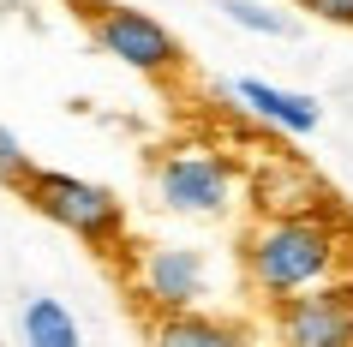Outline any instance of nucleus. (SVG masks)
I'll return each instance as SVG.
<instances>
[{
    "mask_svg": "<svg viewBox=\"0 0 353 347\" xmlns=\"http://www.w3.org/2000/svg\"><path fill=\"white\" fill-rule=\"evenodd\" d=\"M19 198L30 204L42 221H54L60 234L84 239L90 252H114V246L126 239V204H120V192H108V186L84 180V174L37 168V174L24 180Z\"/></svg>",
    "mask_w": 353,
    "mask_h": 347,
    "instance_id": "nucleus-3",
    "label": "nucleus"
},
{
    "mask_svg": "<svg viewBox=\"0 0 353 347\" xmlns=\"http://www.w3.org/2000/svg\"><path fill=\"white\" fill-rule=\"evenodd\" d=\"M90 42L108 60H120V66H132V72H144V78L180 72V37L156 12H144V6H120V0L90 6Z\"/></svg>",
    "mask_w": 353,
    "mask_h": 347,
    "instance_id": "nucleus-5",
    "label": "nucleus"
},
{
    "mask_svg": "<svg viewBox=\"0 0 353 347\" xmlns=\"http://www.w3.org/2000/svg\"><path fill=\"white\" fill-rule=\"evenodd\" d=\"M276 347H353V275L270 306Z\"/></svg>",
    "mask_w": 353,
    "mask_h": 347,
    "instance_id": "nucleus-6",
    "label": "nucleus"
},
{
    "mask_svg": "<svg viewBox=\"0 0 353 347\" xmlns=\"http://www.w3.org/2000/svg\"><path fill=\"white\" fill-rule=\"evenodd\" d=\"M210 257L204 246H180V239H156L126 257V288L150 317H174V311H204L210 299Z\"/></svg>",
    "mask_w": 353,
    "mask_h": 347,
    "instance_id": "nucleus-4",
    "label": "nucleus"
},
{
    "mask_svg": "<svg viewBox=\"0 0 353 347\" xmlns=\"http://www.w3.org/2000/svg\"><path fill=\"white\" fill-rule=\"evenodd\" d=\"M299 12H312V19H323V24H347L353 30V0H294Z\"/></svg>",
    "mask_w": 353,
    "mask_h": 347,
    "instance_id": "nucleus-12",
    "label": "nucleus"
},
{
    "mask_svg": "<svg viewBox=\"0 0 353 347\" xmlns=\"http://www.w3.org/2000/svg\"><path fill=\"white\" fill-rule=\"evenodd\" d=\"M234 102H240L258 126L281 132V138H312V132L323 126V102H317V96L270 84V78H234Z\"/></svg>",
    "mask_w": 353,
    "mask_h": 347,
    "instance_id": "nucleus-7",
    "label": "nucleus"
},
{
    "mask_svg": "<svg viewBox=\"0 0 353 347\" xmlns=\"http://www.w3.org/2000/svg\"><path fill=\"white\" fill-rule=\"evenodd\" d=\"M37 174V156L12 138V132L0 126V186H12V192H24V180Z\"/></svg>",
    "mask_w": 353,
    "mask_h": 347,
    "instance_id": "nucleus-11",
    "label": "nucleus"
},
{
    "mask_svg": "<svg viewBox=\"0 0 353 347\" xmlns=\"http://www.w3.org/2000/svg\"><path fill=\"white\" fill-rule=\"evenodd\" d=\"M150 192H156V204L168 216L222 221L240 204V168H234V156H222L210 144H174L150 168Z\"/></svg>",
    "mask_w": 353,
    "mask_h": 347,
    "instance_id": "nucleus-2",
    "label": "nucleus"
},
{
    "mask_svg": "<svg viewBox=\"0 0 353 347\" xmlns=\"http://www.w3.org/2000/svg\"><path fill=\"white\" fill-rule=\"evenodd\" d=\"M216 6H222V19L234 24V30H252V37H276V42L299 37V19H294V12H276L270 0H216Z\"/></svg>",
    "mask_w": 353,
    "mask_h": 347,
    "instance_id": "nucleus-10",
    "label": "nucleus"
},
{
    "mask_svg": "<svg viewBox=\"0 0 353 347\" xmlns=\"http://www.w3.org/2000/svg\"><path fill=\"white\" fill-rule=\"evenodd\" d=\"M150 347H263L240 317L222 311H174V317H150Z\"/></svg>",
    "mask_w": 353,
    "mask_h": 347,
    "instance_id": "nucleus-8",
    "label": "nucleus"
},
{
    "mask_svg": "<svg viewBox=\"0 0 353 347\" xmlns=\"http://www.w3.org/2000/svg\"><path fill=\"white\" fill-rule=\"evenodd\" d=\"M19 347H84V329L54 293H30L19 306Z\"/></svg>",
    "mask_w": 353,
    "mask_h": 347,
    "instance_id": "nucleus-9",
    "label": "nucleus"
},
{
    "mask_svg": "<svg viewBox=\"0 0 353 347\" xmlns=\"http://www.w3.org/2000/svg\"><path fill=\"white\" fill-rule=\"evenodd\" d=\"M240 275L263 306H281L294 293L330 288L353 275V221L341 204H317L294 216H258L240 239Z\"/></svg>",
    "mask_w": 353,
    "mask_h": 347,
    "instance_id": "nucleus-1",
    "label": "nucleus"
}]
</instances>
